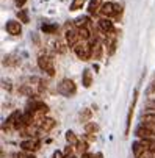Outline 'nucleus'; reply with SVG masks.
Segmentation results:
<instances>
[{
	"label": "nucleus",
	"mask_w": 155,
	"mask_h": 158,
	"mask_svg": "<svg viewBox=\"0 0 155 158\" xmlns=\"http://www.w3.org/2000/svg\"><path fill=\"white\" fill-rule=\"evenodd\" d=\"M77 149L82 152V155L88 153V143H86V141H78V144H77Z\"/></svg>",
	"instance_id": "393cba45"
},
{
	"label": "nucleus",
	"mask_w": 155,
	"mask_h": 158,
	"mask_svg": "<svg viewBox=\"0 0 155 158\" xmlns=\"http://www.w3.org/2000/svg\"><path fill=\"white\" fill-rule=\"evenodd\" d=\"M136 99H138V91H135V93H133V103H132V106H130V110H128L127 124H125V135H128V131H130V124H132V116H133V108H135Z\"/></svg>",
	"instance_id": "4468645a"
},
{
	"label": "nucleus",
	"mask_w": 155,
	"mask_h": 158,
	"mask_svg": "<svg viewBox=\"0 0 155 158\" xmlns=\"http://www.w3.org/2000/svg\"><path fill=\"white\" fill-rule=\"evenodd\" d=\"M5 30L11 36H19L22 33V27H20V24H19L17 20H8L6 25H5Z\"/></svg>",
	"instance_id": "0eeeda50"
},
{
	"label": "nucleus",
	"mask_w": 155,
	"mask_h": 158,
	"mask_svg": "<svg viewBox=\"0 0 155 158\" xmlns=\"http://www.w3.org/2000/svg\"><path fill=\"white\" fill-rule=\"evenodd\" d=\"M102 0H90L88 3V14L90 16H96L97 13H100V8H102Z\"/></svg>",
	"instance_id": "ddd939ff"
},
{
	"label": "nucleus",
	"mask_w": 155,
	"mask_h": 158,
	"mask_svg": "<svg viewBox=\"0 0 155 158\" xmlns=\"http://www.w3.org/2000/svg\"><path fill=\"white\" fill-rule=\"evenodd\" d=\"M135 135L141 139V141H153L155 139V131L152 128H149V125H138L136 130H135Z\"/></svg>",
	"instance_id": "39448f33"
},
{
	"label": "nucleus",
	"mask_w": 155,
	"mask_h": 158,
	"mask_svg": "<svg viewBox=\"0 0 155 158\" xmlns=\"http://www.w3.org/2000/svg\"><path fill=\"white\" fill-rule=\"evenodd\" d=\"M144 143H146L147 149H149L152 153H155V139H153V141H144Z\"/></svg>",
	"instance_id": "c85d7f7f"
},
{
	"label": "nucleus",
	"mask_w": 155,
	"mask_h": 158,
	"mask_svg": "<svg viewBox=\"0 0 155 158\" xmlns=\"http://www.w3.org/2000/svg\"><path fill=\"white\" fill-rule=\"evenodd\" d=\"M14 3H16V6H19V8H22L25 3H27V0H14Z\"/></svg>",
	"instance_id": "2f4dec72"
},
{
	"label": "nucleus",
	"mask_w": 155,
	"mask_h": 158,
	"mask_svg": "<svg viewBox=\"0 0 155 158\" xmlns=\"http://www.w3.org/2000/svg\"><path fill=\"white\" fill-rule=\"evenodd\" d=\"M85 130H86L88 135H91V133H96V131L99 130V127H97L94 122H88V124L85 125Z\"/></svg>",
	"instance_id": "5701e85b"
},
{
	"label": "nucleus",
	"mask_w": 155,
	"mask_h": 158,
	"mask_svg": "<svg viewBox=\"0 0 155 158\" xmlns=\"http://www.w3.org/2000/svg\"><path fill=\"white\" fill-rule=\"evenodd\" d=\"M41 30H42L44 33H49V35H52V33H55V31L58 30V25H50V24H44V25L41 27Z\"/></svg>",
	"instance_id": "4be33fe9"
},
{
	"label": "nucleus",
	"mask_w": 155,
	"mask_h": 158,
	"mask_svg": "<svg viewBox=\"0 0 155 158\" xmlns=\"http://www.w3.org/2000/svg\"><path fill=\"white\" fill-rule=\"evenodd\" d=\"M64 158H77L75 155H72V156H64Z\"/></svg>",
	"instance_id": "f704fd0d"
},
{
	"label": "nucleus",
	"mask_w": 155,
	"mask_h": 158,
	"mask_svg": "<svg viewBox=\"0 0 155 158\" xmlns=\"http://www.w3.org/2000/svg\"><path fill=\"white\" fill-rule=\"evenodd\" d=\"M38 66L39 69L44 71L49 77H53L55 75V66H53V60L47 55H39L38 56Z\"/></svg>",
	"instance_id": "f03ea898"
},
{
	"label": "nucleus",
	"mask_w": 155,
	"mask_h": 158,
	"mask_svg": "<svg viewBox=\"0 0 155 158\" xmlns=\"http://www.w3.org/2000/svg\"><path fill=\"white\" fill-rule=\"evenodd\" d=\"M146 108H147V110H155V100H149V102L146 103Z\"/></svg>",
	"instance_id": "7c9ffc66"
},
{
	"label": "nucleus",
	"mask_w": 155,
	"mask_h": 158,
	"mask_svg": "<svg viewBox=\"0 0 155 158\" xmlns=\"http://www.w3.org/2000/svg\"><path fill=\"white\" fill-rule=\"evenodd\" d=\"M66 141H68L69 146H77L80 139L75 136V133L72 130H68V131H66Z\"/></svg>",
	"instance_id": "a211bd4d"
},
{
	"label": "nucleus",
	"mask_w": 155,
	"mask_h": 158,
	"mask_svg": "<svg viewBox=\"0 0 155 158\" xmlns=\"http://www.w3.org/2000/svg\"><path fill=\"white\" fill-rule=\"evenodd\" d=\"M82 85L85 88H90L93 85V72L90 69H85L83 74H82Z\"/></svg>",
	"instance_id": "dca6fc26"
},
{
	"label": "nucleus",
	"mask_w": 155,
	"mask_h": 158,
	"mask_svg": "<svg viewBox=\"0 0 155 158\" xmlns=\"http://www.w3.org/2000/svg\"><path fill=\"white\" fill-rule=\"evenodd\" d=\"M20 116H22V114H20L19 111L11 113V114L8 116V119L5 121V124H3V128H6V130H10V128H16V125H17V122H19Z\"/></svg>",
	"instance_id": "9d476101"
},
{
	"label": "nucleus",
	"mask_w": 155,
	"mask_h": 158,
	"mask_svg": "<svg viewBox=\"0 0 155 158\" xmlns=\"http://www.w3.org/2000/svg\"><path fill=\"white\" fill-rule=\"evenodd\" d=\"M141 122L144 125H155V113H147V114H143Z\"/></svg>",
	"instance_id": "6ab92c4d"
},
{
	"label": "nucleus",
	"mask_w": 155,
	"mask_h": 158,
	"mask_svg": "<svg viewBox=\"0 0 155 158\" xmlns=\"http://www.w3.org/2000/svg\"><path fill=\"white\" fill-rule=\"evenodd\" d=\"M85 3H86V0H72L71 6H69V11H78V10L83 8Z\"/></svg>",
	"instance_id": "aec40b11"
},
{
	"label": "nucleus",
	"mask_w": 155,
	"mask_h": 158,
	"mask_svg": "<svg viewBox=\"0 0 155 158\" xmlns=\"http://www.w3.org/2000/svg\"><path fill=\"white\" fill-rule=\"evenodd\" d=\"M74 25H75V28H88V25H90V17H86V16L77 17L74 20Z\"/></svg>",
	"instance_id": "f3484780"
},
{
	"label": "nucleus",
	"mask_w": 155,
	"mask_h": 158,
	"mask_svg": "<svg viewBox=\"0 0 155 158\" xmlns=\"http://www.w3.org/2000/svg\"><path fill=\"white\" fill-rule=\"evenodd\" d=\"M82 158H94V153H90V152H88V153L82 155Z\"/></svg>",
	"instance_id": "72a5a7b5"
},
{
	"label": "nucleus",
	"mask_w": 155,
	"mask_h": 158,
	"mask_svg": "<svg viewBox=\"0 0 155 158\" xmlns=\"http://www.w3.org/2000/svg\"><path fill=\"white\" fill-rule=\"evenodd\" d=\"M107 47H108V55H113L115 50H116V39L110 41V42L107 44Z\"/></svg>",
	"instance_id": "bb28decb"
},
{
	"label": "nucleus",
	"mask_w": 155,
	"mask_h": 158,
	"mask_svg": "<svg viewBox=\"0 0 155 158\" xmlns=\"http://www.w3.org/2000/svg\"><path fill=\"white\" fill-rule=\"evenodd\" d=\"M17 17H19V22L28 24V13H27V10H19L17 11Z\"/></svg>",
	"instance_id": "412c9836"
},
{
	"label": "nucleus",
	"mask_w": 155,
	"mask_h": 158,
	"mask_svg": "<svg viewBox=\"0 0 155 158\" xmlns=\"http://www.w3.org/2000/svg\"><path fill=\"white\" fill-rule=\"evenodd\" d=\"M99 28H100L105 35L115 33V24H113L110 19H105V17H102V19L99 20Z\"/></svg>",
	"instance_id": "9b49d317"
},
{
	"label": "nucleus",
	"mask_w": 155,
	"mask_h": 158,
	"mask_svg": "<svg viewBox=\"0 0 155 158\" xmlns=\"http://www.w3.org/2000/svg\"><path fill=\"white\" fill-rule=\"evenodd\" d=\"M93 46V58L94 60H100L102 58V53H103V46H102V41H96L94 44H91Z\"/></svg>",
	"instance_id": "2eb2a0df"
},
{
	"label": "nucleus",
	"mask_w": 155,
	"mask_h": 158,
	"mask_svg": "<svg viewBox=\"0 0 155 158\" xmlns=\"http://www.w3.org/2000/svg\"><path fill=\"white\" fill-rule=\"evenodd\" d=\"M53 127H55V121H53L52 118H41L39 122H38V128H39L41 131H44V133L50 131Z\"/></svg>",
	"instance_id": "1a4fd4ad"
},
{
	"label": "nucleus",
	"mask_w": 155,
	"mask_h": 158,
	"mask_svg": "<svg viewBox=\"0 0 155 158\" xmlns=\"http://www.w3.org/2000/svg\"><path fill=\"white\" fill-rule=\"evenodd\" d=\"M72 50L77 55V58L82 60V61H86V60H90L93 56V46L90 42H85V41H80Z\"/></svg>",
	"instance_id": "f257e3e1"
},
{
	"label": "nucleus",
	"mask_w": 155,
	"mask_h": 158,
	"mask_svg": "<svg viewBox=\"0 0 155 158\" xmlns=\"http://www.w3.org/2000/svg\"><path fill=\"white\" fill-rule=\"evenodd\" d=\"M14 158H36V156L31 155V153H28V152H20V153H16Z\"/></svg>",
	"instance_id": "cd10ccee"
},
{
	"label": "nucleus",
	"mask_w": 155,
	"mask_h": 158,
	"mask_svg": "<svg viewBox=\"0 0 155 158\" xmlns=\"http://www.w3.org/2000/svg\"><path fill=\"white\" fill-rule=\"evenodd\" d=\"M52 158H64V153H63V152H60V150H57V152L52 155Z\"/></svg>",
	"instance_id": "473e14b6"
},
{
	"label": "nucleus",
	"mask_w": 155,
	"mask_h": 158,
	"mask_svg": "<svg viewBox=\"0 0 155 158\" xmlns=\"http://www.w3.org/2000/svg\"><path fill=\"white\" fill-rule=\"evenodd\" d=\"M66 46H68V44H64L63 41H57L55 42V52H58V53H64L66 52Z\"/></svg>",
	"instance_id": "b1692460"
},
{
	"label": "nucleus",
	"mask_w": 155,
	"mask_h": 158,
	"mask_svg": "<svg viewBox=\"0 0 155 158\" xmlns=\"http://www.w3.org/2000/svg\"><path fill=\"white\" fill-rule=\"evenodd\" d=\"M90 118H91V111H90V110H85L83 113H80V119H82V122L88 124V121H90Z\"/></svg>",
	"instance_id": "a878e982"
},
{
	"label": "nucleus",
	"mask_w": 155,
	"mask_h": 158,
	"mask_svg": "<svg viewBox=\"0 0 155 158\" xmlns=\"http://www.w3.org/2000/svg\"><path fill=\"white\" fill-rule=\"evenodd\" d=\"M58 93L66 96V97H71V96H74L77 93V86H75V83L71 78H64L58 85Z\"/></svg>",
	"instance_id": "7ed1b4c3"
},
{
	"label": "nucleus",
	"mask_w": 155,
	"mask_h": 158,
	"mask_svg": "<svg viewBox=\"0 0 155 158\" xmlns=\"http://www.w3.org/2000/svg\"><path fill=\"white\" fill-rule=\"evenodd\" d=\"M66 44H68V47H75L77 44L80 42V38H78V30H72L69 28L68 31H66Z\"/></svg>",
	"instance_id": "423d86ee"
},
{
	"label": "nucleus",
	"mask_w": 155,
	"mask_h": 158,
	"mask_svg": "<svg viewBox=\"0 0 155 158\" xmlns=\"http://www.w3.org/2000/svg\"><path fill=\"white\" fill-rule=\"evenodd\" d=\"M39 146H41V143H39L38 139H25V141L20 143L22 150H24V152H28V153L36 152V150L39 149Z\"/></svg>",
	"instance_id": "6e6552de"
},
{
	"label": "nucleus",
	"mask_w": 155,
	"mask_h": 158,
	"mask_svg": "<svg viewBox=\"0 0 155 158\" xmlns=\"http://www.w3.org/2000/svg\"><path fill=\"white\" fill-rule=\"evenodd\" d=\"M100 14L105 19H110V17H113V16H119L121 14V6L116 5V3H113V2H107V3L102 5Z\"/></svg>",
	"instance_id": "20e7f679"
},
{
	"label": "nucleus",
	"mask_w": 155,
	"mask_h": 158,
	"mask_svg": "<svg viewBox=\"0 0 155 158\" xmlns=\"http://www.w3.org/2000/svg\"><path fill=\"white\" fill-rule=\"evenodd\" d=\"M132 149H133V155H135L136 158H141V156L149 150L144 141H135V143H133V147H132Z\"/></svg>",
	"instance_id": "f8f14e48"
},
{
	"label": "nucleus",
	"mask_w": 155,
	"mask_h": 158,
	"mask_svg": "<svg viewBox=\"0 0 155 158\" xmlns=\"http://www.w3.org/2000/svg\"><path fill=\"white\" fill-rule=\"evenodd\" d=\"M72 153H74V147L72 146H68L64 149V156H72Z\"/></svg>",
	"instance_id": "c756f323"
}]
</instances>
